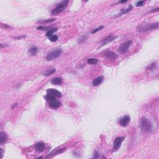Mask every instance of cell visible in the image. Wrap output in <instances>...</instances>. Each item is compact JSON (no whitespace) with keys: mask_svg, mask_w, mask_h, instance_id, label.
Masks as SVG:
<instances>
[{"mask_svg":"<svg viewBox=\"0 0 159 159\" xmlns=\"http://www.w3.org/2000/svg\"><path fill=\"white\" fill-rule=\"evenodd\" d=\"M140 127L144 132L149 133L153 131V125L150 121L146 117H142L140 120Z\"/></svg>","mask_w":159,"mask_h":159,"instance_id":"1","label":"cell"},{"mask_svg":"<svg viewBox=\"0 0 159 159\" xmlns=\"http://www.w3.org/2000/svg\"><path fill=\"white\" fill-rule=\"evenodd\" d=\"M159 27V23H152L146 24L143 25H139L136 28L137 32H146L147 31H150L154 29H157Z\"/></svg>","mask_w":159,"mask_h":159,"instance_id":"2","label":"cell"},{"mask_svg":"<svg viewBox=\"0 0 159 159\" xmlns=\"http://www.w3.org/2000/svg\"><path fill=\"white\" fill-rule=\"evenodd\" d=\"M69 1L68 0H64V1L61 2L55 8H54L52 11V15H57L58 14L62 13L67 8L68 4H69Z\"/></svg>","mask_w":159,"mask_h":159,"instance_id":"3","label":"cell"},{"mask_svg":"<svg viewBox=\"0 0 159 159\" xmlns=\"http://www.w3.org/2000/svg\"><path fill=\"white\" fill-rule=\"evenodd\" d=\"M62 49H56L55 50H52L51 52H50L49 54L47 55L46 57V60L47 61L53 60L54 59H57L58 57L61 55L62 54Z\"/></svg>","mask_w":159,"mask_h":159,"instance_id":"4","label":"cell"},{"mask_svg":"<svg viewBox=\"0 0 159 159\" xmlns=\"http://www.w3.org/2000/svg\"><path fill=\"white\" fill-rule=\"evenodd\" d=\"M132 44V41L131 40H127L126 42L122 43L119 47V52L120 54H125L126 52H127L129 48L130 47V46Z\"/></svg>","mask_w":159,"mask_h":159,"instance_id":"5","label":"cell"},{"mask_svg":"<svg viewBox=\"0 0 159 159\" xmlns=\"http://www.w3.org/2000/svg\"><path fill=\"white\" fill-rule=\"evenodd\" d=\"M130 121H131L130 116L128 115H126L120 118L119 123L120 124V126H122V127H126L130 122Z\"/></svg>","mask_w":159,"mask_h":159,"instance_id":"6","label":"cell"},{"mask_svg":"<svg viewBox=\"0 0 159 159\" xmlns=\"http://www.w3.org/2000/svg\"><path fill=\"white\" fill-rule=\"evenodd\" d=\"M124 139H125L124 137H117L114 140V142H113V149H114V150H117L121 147V144H122V142L124 141Z\"/></svg>","mask_w":159,"mask_h":159,"instance_id":"7","label":"cell"},{"mask_svg":"<svg viewBox=\"0 0 159 159\" xmlns=\"http://www.w3.org/2000/svg\"><path fill=\"white\" fill-rule=\"evenodd\" d=\"M47 95H51L52 96H54V97H62V93H61V92H60L59 91L57 90H55V89H48L47 90Z\"/></svg>","mask_w":159,"mask_h":159,"instance_id":"8","label":"cell"},{"mask_svg":"<svg viewBox=\"0 0 159 159\" xmlns=\"http://www.w3.org/2000/svg\"><path fill=\"white\" fill-rule=\"evenodd\" d=\"M104 55L106 57H107V59L111 60H115L118 57V55L112 51H109V50H107V51L104 52Z\"/></svg>","mask_w":159,"mask_h":159,"instance_id":"9","label":"cell"},{"mask_svg":"<svg viewBox=\"0 0 159 159\" xmlns=\"http://www.w3.org/2000/svg\"><path fill=\"white\" fill-rule=\"evenodd\" d=\"M35 149L37 152H42L45 149V144L42 142H39L35 144Z\"/></svg>","mask_w":159,"mask_h":159,"instance_id":"10","label":"cell"},{"mask_svg":"<svg viewBox=\"0 0 159 159\" xmlns=\"http://www.w3.org/2000/svg\"><path fill=\"white\" fill-rule=\"evenodd\" d=\"M61 105L60 102H59V101H57L56 99L49 101V107L52 109H57L58 107H60Z\"/></svg>","mask_w":159,"mask_h":159,"instance_id":"11","label":"cell"},{"mask_svg":"<svg viewBox=\"0 0 159 159\" xmlns=\"http://www.w3.org/2000/svg\"><path fill=\"white\" fill-rule=\"evenodd\" d=\"M116 37H117L116 36H114V35H108L107 37H106V38H104V39H103V40L101 41V42H103L102 45H105V44H107V43H109V42H111V41H112L113 40H114Z\"/></svg>","mask_w":159,"mask_h":159,"instance_id":"12","label":"cell"},{"mask_svg":"<svg viewBox=\"0 0 159 159\" xmlns=\"http://www.w3.org/2000/svg\"><path fill=\"white\" fill-rule=\"evenodd\" d=\"M104 80V77L103 76H100V77H98L96 79H95L93 81V85L94 86H99V85L102 83V82Z\"/></svg>","mask_w":159,"mask_h":159,"instance_id":"13","label":"cell"},{"mask_svg":"<svg viewBox=\"0 0 159 159\" xmlns=\"http://www.w3.org/2000/svg\"><path fill=\"white\" fill-rule=\"evenodd\" d=\"M8 141V136L5 132H1L0 133V144H3Z\"/></svg>","mask_w":159,"mask_h":159,"instance_id":"14","label":"cell"},{"mask_svg":"<svg viewBox=\"0 0 159 159\" xmlns=\"http://www.w3.org/2000/svg\"><path fill=\"white\" fill-rule=\"evenodd\" d=\"M63 82V79L61 77H56L54 78L51 80V83L53 85H61Z\"/></svg>","mask_w":159,"mask_h":159,"instance_id":"15","label":"cell"},{"mask_svg":"<svg viewBox=\"0 0 159 159\" xmlns=\"http://www.w3.org/2000/svg\"><path fill=\"white\" fill-rule=\"evenodd\" d=\"M65 150V149H64H64H56L55 150L52 151V152L50 153V154H49V155H48L46 157V158L51 157H52L53 155H56V154H60V153H62L64 150Z\"/></svg>","mask_w":159,"mask_h":159,"instance_id":"16","label":"cell"},{"mask_svg":"<svg viewBox=\"0 0 159 159\" xmlns=\"http://www.w3.org/2000/svg\"><path fill=\"white\" fill-rule=\"evenodd\" d=\"M55 71H56L55 70V69H54V68H52V69H48L43 73V75L44 76H45V77H48V76L54 73Z\"/></svg>","mask_w":159,"mask_h":159,"instance_id":"17","label":"cell"},{"mask_svg":"<svg viewBox=\"0 0 159 159\" xmlns=\"http://www.w3.org/2000/svg\"><path fill=\"white\" fill-rule=\"evenodd\" d=\"M28 53L29 54H30L32 56L36 55L37 54V48L36 47H32L29 49Z\"/></svg>","mask_w":159,"mask_h":159,"instance_id":"18","label":"cell"},{"mask_svg":"<svg viewBox=\"0 0 159 159\" xmlns=\"http://www.w3.org/2000/svg\"><path fill=\"white\" fill-rule=\"evenodd\" d=\"M57 29H58L57 28H54V29H50V30H49L47 32V33H46V35H47V37H50V36H52V35H53V34H54V32L57 31Z\"/></svg>","mask_w":159,"mask_h":159,"instance_id":"19","label":"cell"},{"mask_svg":"<svg viewBox=\"0 0 159 159\" xmlns=\"http://www.w3.org/2000/svg\"><path fill=\"white\" fill-rule=\"evenodd\" d=\"M132 8H133L132 6L131 5V4H130V5L129 6V7H128V8L126 9H125L124 11H122V13H121L120 14L119 16H121V15H122V14H126V13H128V12L131 11L132 9Z\"/></svg>","mask_w":159,"mask_h":159,"instance_id":"20","label":"cell"},{"mask_svg":"<svg viewBox=\"0 0 159 159\" xmlns=\"http://www.w3.org/2000/svg\"><path fill=\"white\" fill-rule=\"evenodd\" d=\"M44 98H45V99H46L48 101H52V100H55V97L54 96H52L51 95H47L46 96H44Z\"/></svg>","mask_w":159,"mask_h":159,"instance_id":"21","label":"cell"},{"mask_svg":"<svg viewBox=\"0 0 159 159\" xmlns=\"http://www.w3.org/2000/svg\"><path fill=\"white\" fill-rule=\"evenodd\" d=\"M55 21V19L52 18V19H47V20H44L42 21H39V22H40V24H47V23H50L51 22H53Z\"/></svg>","mask_w":159,"mask_h":159,"instance_id":"22","label":"cell"},{"mask_svg":"<svg viewBox=\"0 0 159 159\" xmlns=\"http://www.w3.org/2000/svg\"><path fill=\"white\" fill-rule=\"evenodd\" d=\"M98 62V60L96 59H88V63L89 64H91V65H93V64H96Z\"/></svg>","mask_w":159,"mask_h":159,"instance_id":"23","label":"cell"},{"mask_svg":"<svg viewBox=\"0 0 159 159\" xmlns=\"http://www.w3.org/2000/svg\"><path fill=\"white\" fill-rule=\"evenodd\" d=\"M49 40L51 41V42H56L57 40H58V36L57 35H52V36H50L49 37Z\"/></svg>","mask_w":159,"mask_h":159,"instance_id":"24","label":"cell"},{"mask_svg":"<svg viewBox=\"0 0 159 159\" xmlns=\"http://www.w3.org/2000/svg\"><path fill=\"white\" fill-rule=\"evenodd\" d=\"M87 38H88L87 35H83V36H82V37H81L79 39L78 43L82 44V43H83V42H85V41L87 39Z\"/></svg>","mask_w":159,"mask_h":159,"instance_id":"25","label":"cell"},{"mask_svg":"<svg viewBox=\"0 0 159 159\" xmlns=\"http://www.w3.org/2000/svg\"><path fill=\"white\" fill-rule=\"evenodd\" d=\"M104 26H99V27H97V28L95 29H93V30L91 31V34H94V33H96V32H98V31H99V30H102L104 28Z\"/></svg>","mask_w":159,"mask_h":159,"instance_id":"26","label":"cell"},{"mask_svg":"<svg viewBox=\"0 0 159 159\" xmlns=\"http://www.w3.org/2000/svg\"><path fill=\"white\" fill-rule=\"evenodd\" d=\"M155 67H156V63H154V62L152 64H151L150 65H149V66L147 67V69H149L150 70H154V68Z\"/></svg>","mask_w":159,"mask_h":159,"instance_id":"27","label":"cell"},{"mask_svg":"<svg viewBox=\"0 0 159 159\" xmlns=\"http://www.w3.org/2000/svg\"><path fill=\"white\" fill-rule=\"evenodd\" d=\"M145 3V1L142 0V1H139L136 3V6L139 7V6H142L144 5V3Z\"/></svg>","mask_w":159,"mask_h":159,"instance_id":"28","label":"cell"},{"mask_svg":"<svg viewBox=\"0 0 159 159\" xmlns=\"http://www.w3.org/2000/svg\"><path fill=\"white\" fill-rule=\"evenodd\" d=\"M98 157H99V153L97 151H95V152H94L93 157H95V159H96V158H98Z\"/></svg>","mask_w":159,"mask_h":159,"instance_id":"29","label":"cell"},{"mask_svg":"<svg viewBox=\"0 0 159 159\" xmlns=\"http://www.w3.org/2000/svg\"><path fill=\"white\" fill-rule=\"evenodd\" d=\"M37 30H45V29H47V28L45 27H43V26H39L37 27Z\"/></svg>","mask_w":159,"mask_h":159,"instance_id":"30","label":"cell"},{"mask_svg":"<svg viewBox=\"0 0 159 159\" xmlns=\"http://www.w3.org/2000/svg\"><path fill=\"white\" fill-rule=\"evenodd\" d=\"M0 150H1V157H0V159H1L3 157V150L2 149H0Z\"/></svg>","mask_w":159,"mask_h":159,"instance_id":"31","label":"cell"},{"mask_svg":"<svg viewBox=\"0 0 159 159\" xmlns=\"http://www.w3.org/2000/svg\"><path fill=\"white\" fill-rule=\"evenodd\" d=\"M159 10V8H157V9H152V11H150V13H152V12H155V11H158Z\"/></svg>","mask_w":159,"mask_h":159,"instance_id":"32","label":"cell"},{"mask_svg":"<svg viewBox=\"0 0 159 159\" xmlns=\"http://www.w3.org/2000/svg\"><path fill=\"white\" fill-rule=\"evenodd\" d=\"M17 103H15V104H14L13 106V107H12V109H13V108H14V106H16V105H17Z\"/></svg>","mask_w":159,"mask_h":159,"instance_id":"33","label":"cell"},{"mask_svg":"<svg viewBox=\"0 0 159 159\" xmlns=\"http://www.w3.org/2000/svg\"><path fill=\"white\" fill-rule=\"evenodd\" d=\"M126 2H127V1H120V3H126Z\"/></svg>","mask_w":159,"mask_h":159,"instance_id":"34","label":"cell"}]
</instances>
